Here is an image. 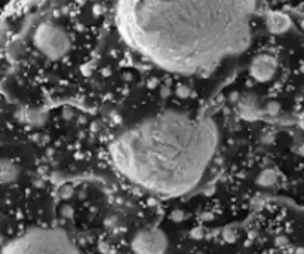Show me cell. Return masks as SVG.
<instances>
[{"mask_svg": "<svg viewBox=\"0 0 304 254\" xmlns=\"http://www.w3.org/2000/svg\"><path fill=\"white\" fill-rule=\"evenodd\" d=\"M252 11L242 2H128L117 5L116 24L145 60L193 74L249 46Z\"/></svg>", "mask_w": 304, "mask_h": 254, "instance_id": "obj_1", "label": "cell"}, {"mask_svg": "<svg viewBox=\"0 0 304 254\" xmlns=\"http://www.w3.org/2000/svg\"><path fill=\"white\" fill-rule=\"evenodd\" d=\"M217 147L218 129L211 118L165 110L120 131L110 144V158L142 191L172 198L201 183Z\"/></svg>", "mask_w": 304, "mask_h": 254, "instance_id": "obj_2", "label": "cell"}, {"mask_svg": "<svg viewBox=\"0 0 304 254\" xmlns=\"http://www.w3.org/2000/svg\"><path fill=\"white\" fill-rule=\"evenodd\" d=\"M2 254H80L76 242L58 227H32L12 238Z\"/></svg>", "mask_w": 304, "mask_h": 254, "instance_id": "obj_3", "label": "cell"}, {"mask_svg": "<svg viewBox=\"0 0 304 254\" xmlns=\"http://www.w3.org/2000/svg\"><path fill=\"white\" fill-rule=\"evenodd\" d=\"M33 43L37 51L49 60H60L66 57L71 48V40L67 32L52 23L40 24L36 29Z\"/></svg>", "mask_w": 304, "mask_h": 254, "instance_id": "obj_4", "label": "cell"}, {"mask_svg": "<svg viewBox=\"0 0 304 254\" xmlns=\"http://www.w3.org/2000/svg\"><path fill=\"white\" fill-rule=\"evenodd\" d=\"M131 248L134 254H165L168 248V239L164 230L158 227H148L134 235Z\"/></svg>", "mask_w": 304, "mask_h": 254, "instance_id": "obj_5", "label": "cell"}, {"mask_svg": "<svg viewBox=\"0 0 304 254\" xmlns=\"http://www.w3.org/2000/svg\"><path fill=\"white\" fill-rule=\"evenodd\" d=\"M274 71H276V60L267 54L257 57L251 64V74L260 82L269 80L274 74Z\"/></svg>", "mask_w": 304, "mask_h": 254, "instance_id": "obj_6", "label": "cell"}, {"mask_svg": "<svg viewBox=\"0 0 304 254\" xmlns=\"http://www.w3.org/2000/svg\"><path fill=\"white\" fill-rule=\"evenodd\" d=\"M267 27L271 33H283L289 29V20L282 14H271L267 18Z\"/></svg>", "mask_w": 304, "mask_h": 254, "instance_id": "obj_7", "label": "cell"}, {"mask_svg": "<svg viewBox=\"0 0 304 254\" xmlns=\"http://www.w3.org/2000/svg\"><path fill=\"white\" fill-rule=\"evenodd\" d=\"M17 176H18L17 166H14L12 162H8L6 159H3V162H2V182L3 183L12 182V180H15Z\"/></svg>", "mask_w": 304, "mask_h": 254, "instance_id": "obj_8", "label": "cell"}, {"mask_svg": "<svg viewBox=\"0 0 304 254\" xmlns=\"http://www.w3.org/2000/svg\"><path fill=\"white\" fill-rule=\"evenodd\" d=\"M274 182H276V174L271 170H264L258 177V183L261 186H271Z\"/></svg>", "mask_w": 304, "mask_h": 254, "instance_id": "obj_9", "label": "cell"}, {"mask_svg": "<svg viewBox=\"0 0 304 254\" xmlns=\"http://www.w3.org/2000/svg\"><path fill=\"white\" fill-rule=\"evenodd\" d=\"M300 125H301V128L304 129V115H303V118H301V121H300Z\"/></svg>", "mask_w": 304, "mask_h": 254, "instance_id": "obj_10", "label": "cell"}]
</instances>
